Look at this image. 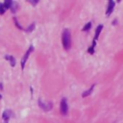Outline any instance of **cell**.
Here are the masks:
<instances>
[{"instance_id": "ac0fdd59", "label": "cell", "mask_w": 123, "mask_h": 123, "mask_svg": "<svg viewBox=\"0 0 123 123\" xmlns=\"http://www.w3.org/2000/svg\"><path fill=\"white\" fill-rule=\"evenodd\" d=\"M1 98H2V96H1V94H0V99H1Z\"/></svg>"}, {"instance_id": "7c38bea8", "label": "cell", "mask_w": 123, "mask_h": 123, "mask_svg": "<svg viewBox=\"0 0 123 123\" xmlns=\"http://www.w3.org/2000/svg\"><path fill=\"white\" fill-rule=\"evenodd\" d=\"M90 28H91V22H88V23H86V24L84 26V28H83V31H84V32H86V31H88Z\"/></svg>"}, {"instance_id": "4fadbf2b", "label": "cell", "mask_w": 123, "mask_h": 123, "mask_svg": "<svg viewBox=\"0 0 123 123\" xmlns=\"http://www.w3.org/2000/svg\"><path fill=\"white\" fill-rule=\"evenodd\" d=\"M6 8L4 6V3H0V14H4V12H6Z\"/></svg>"}, {"instance_id": "8fae6325", "label": "cell", "mask_w": 123, "mask_h": 123, "mask_svg": "<svg viewBox=\"0 0 123 123\" xmlns=\"http://www.w3.org/2000/svg\"><path fill=\"white\" fill-rule=\"evenodd\" d=\"M12 2L13 1H11V0H6L4 1V6L6 9H11L12 8Z\"/></svg>"}, {"instance_id": "2e32d148", "label": "cell", "mask_w": 123, "mask_h": 123, "mask_svg": "<svg viewBox=\"0 0 123 123\" xmlns=\"http://www.w3.org/2000/svg\"><path fill=\"white\" fill-rule=\"evenodd\" d=\"M13 21H14V23H15V25H16V27H17L18 29H20V30H22V29H23V28H22V26L17 22V20H16V18H15V17L13 18Z\"/></svg>"}, {"instance_id": "e0dca14e", "label": "cell", "mask_w": 123, "mask_h": 123, "mask_svg": "<svg viewBox=\"0 0 123 123\" xmlns=\"http://www.w3.org/2000/svg\"><path fill=\"white\" fill-rule=\"evenodd\" d=\"M28 2H30V3L33 4V5H36V4H37L38 0H35V1H33V0H28Z\"/></svg>"}, {"instance_id": "3957f363", "label": "cell", "mask_w": 123, "mask_h": 123, "mask_svg": "<svg viewBox=\"0 0 123 123\" xmlns=\"http://www.w3.org/2000/svg\"><path fill=\"white\" fill-rule=\"evenodd\" d=\"M60 109H61V112H62V115H65L67 113V111H68V106H67V103H66V99L65 98L62 99Z\"/></svg>"}, {"instance_id": "9c48e42d", "label": "cell", "mask_w": 123, "mask_h": 123, "mask_svg": "<svg viewBox=\"0 0 123 123\" xmlns=\"http://www.w3.org/2000/svg\"><path fill=\"white\" fill-rule=\"evenodd\" d=\"M94 86H95V85H92L91 86H90V88L89 89H87V90H86V91H84L83 92V97H86V96H88V95H90L91 94V92H92V90H93V88H94Z\"/></svg>"}, {"instance_id": "5b68a950", "label": "cell", "mask_w": 123, "mask_h": 123, "mask_svg": "<svg viewBox=\"0 0 123 123\" xmlns=\"http://www.w3.org/2000/svg\"><path fill=\"white\" fill-rule=\"evenodd\" d=\"M12 116V112L10 110L4 111V112H3V114H2V118H3V120H4L5 123H8L9 119H10Z\"/></svg>"}, {"instance_id": "30bf717a", "label": "cell", "mask_w": 123, "mask_h": 123, "mask_svg": "<svg viewBox=\"0 0 123 123\" xmlns=\"http://www.w3.org/2000/svg\"><path fill=\"white\" fill-rule=\"evenodd\" d=\"M95 45H96V40H93V42H92L91 46H89V47H88L87 52H88V53H90V54H93V53H94V47H95Z\"/></svg>"}, {"instance_id": "8992f818", "label": "cell", "mask_w": 123, "mask_h": 123, "mask_svg": "<svg viewBox=\"0 0 123 123\" xmlns=\"http://www.w3.org/2000/svg\"><path fill=\"white\" fill-rule=\"evenodd\" d=\"M114 5H115V2L112 1V0H110L109 1V5H108V8H107V12H106V15L109 16L112 11H113V8H114Z\"/></svg>"}, {"instance_id": "5bb4252c", "label": "cell", "mask_w": 123, "mask_h": 123, "mask_svg": "<svg viewBox=\"0 0 123 123\" xmlns=\"http://www.w3.org/2000/svg\"><path fill=\"white\" fill-rule=\"evenodd\" d=\"M34 29H35V23H32V24H31V25L26 29V32H27V33H31Z\"/></svg>"}, {"instance_id": "52a82bcc", "label": "cell", "mask_w": 123, "mask_h": 123, "mask_svg": "<svg viewBox=\"0 0 123 123\" xmlns=\"http://www.w3.org/2000/svg\"><path fill=\"white\" fill-rule=\"evenodd\" d=\"M102 29H103V25H102V24H100V25L97 26V28H96V30H95V36H94L93 40H97V38H98V37H99V35H100Z\"/></svg>"}, {"instance_id": "9a60e30c", "label": "cell", "mask_w": 123, "mask_h": 123, "mask_svg": "<svg viewBox=\"0 0 123 123\" xmlns=\"http://www.w3.org/2000/svg\"><path fill=\"white\" fill-rule=\"evenodd\" d=\"M16 8H17V4H16V3L13 1V2H12V8H11V9H12L11 11H12V12H15V11H16Z\"/></svg>"}, {"instance_id": "ba28073f", "label": "cell", "mask_w": 123, "mask_h": 123, "mask_svg": "<svg viewBox=\"0 0 123 123\" xmlns=\"http://www.w3.org/2000/svg\"><path fill=\"white\" fill-rule=\"evenodd\" d=\"M5 59H6V60H8V61L10 62V63H11V65H12V66H14V65H15V60H14V58H13L12 56L6 55V56H5Z\"/></svg>"}, {"instance_id": "7a4b0ae2", "label": "cell", "mask_w": 123, "mask_h": 123, "mask_svg": "<svg viewBox=\"0 0 123 123\" xmlns=\"http://www.w3.org/2000/svg\"><path fill=\"white\" fill-rule=\"evenodd\" d=\"M33 49H34L33 45H30V47L28 48L27 52H26V53H25V55L23 56V58H22V60H21V68H22V69H24V67H25V64H26V62H27V60H28V58H29L30 54L32 53Z\"/></svg>"}, {"instance_id": "277c9868", "label": "cell", "mask_w": 123, "mask_h": 123, "mask_svg": "<svg viewBox=\"0 0 123 123\" xmlns=\"http://www.w3.org/2000/svg\"><path fill=\"white\" fill-rule=\"evenodd\" d=\"M38 105H39V107H40L42 110H44V111H50V110L52 109V103H50V102L44 103V102H42L41 100H38Z\"/></svg>"}, {"instance_id": "6da1fadb", "label": "cell", "mask_w": 123, "mask_h": 123, "mask_svg": "<svg viewBox=\"0 0 123 123\" xmlns=\"http://www.w3.org/2000/svg\"><path fill=\"white\" fill-rule=\"evenodd\" d=\"M62 46L65 50H69L71 47V35H70V31L68 29H64L62 32Z\"/></svg>"}]
</instances>
